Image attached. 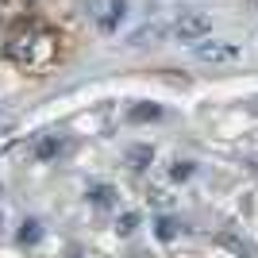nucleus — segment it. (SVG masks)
Wrapping results in <instances>:
<instances>
[{
    "instance_id": "obj_1",
    "label": "nucleus",
    "mask_w": 258,
    "mask_h": 258,
    "mask_svg": "<svg viewBox=\"0 0 258 258\" xmlns=\"http://www.w3.org/2000/svg\"><path fill=\"white\" fill-rule=\"evenodd\" d=\"M4 50H8V58L20 70H46V66L58 58V35L50 31V27H39V23H31V27H23V31H16L4 43Z\"/></svg>"
},
{
    "instance_id": "obj_2",
    "label": "nucleus",
    "mask_w": 258,
    "mask_h": 258,
    "mask_svg": "<svg viewBox=\"0 0 258 258\" xmlns=\"http://www.w3.org/2000/svg\"><path fill=\"white\" fill-rule=\"evenodd\" d=\"M239 43H227V39H201L193 43V58L197 62H208V66H227L239 58Z\"/></svg>"
},
{
    "instance_id": "obj_3",
    "label": "nucleus",
    "mask_w": 258,
    "mask_h": 258,
    "mask_svg": "<svg viewBox=\"0 0 258 258\" xmlns=\"http://www.w3.org/2000/svg\"><path fill=\"white\" fill-rule=\"evenodd\" d=\"M208 31H212V20L208 16H201V12H189V16H177V20L170 23V35L177 39V43H201V39H208Z\"/></svg>"
},
{
    "instance_id": "obj_4",
    "label": "nucleus",
    "mask_w": 258,
    "mask_h": 258,
    "mask_svg": "<svg viewBox=\"0 0 258 258\" xmlns=\"http://www.w3.org/2000/svg\"><path fill=\"white\" fill-rule=\"evenodd\" d=\"M170 31V27H166V23H143V27H135V31L127 35V46H147V43H154V39H158V35H166Z\"/></svg>"
},
{
    "instance_id": "obj_5",
    "label": "nucleus",
    "mask_w": 258,
    "mask_h": 258,
    "mask_svg": "<svg viewBox=\"0 0 258 258\" xmlns=\"http://www.w3.org/2000/svg\"><path fill=\"white\" fill-rule=\"evenodd\" d=\"M220 247L231 250V254H239V258H254V243H250V239H243V235H231V231H224V235H220Z\"/></svg>"
},
{
    "instance_id": "obj_6",
    "label": "nucleus",
    "mask_w": 258,
    "mask_h": 258,
    "mask_svg": "<svg viewBox=\"0 0 258 258\" xmlns=\"http://www.w3.org/2000/svg\"><path fill=\"white\" fill-rule=\"evenodd\" d=\"M66 139H58V135H43V139L35 143V158H54V154H62Z\"/></svg>"
},
{
    "instance_id": "obj_7",
    "label": "nucleus",
    "mask_w": 258,
    "mask_h": 258,
    "mask_svg": "<svg viewBox=\"0 0 258 258\" xmlns=\"http://www.w3.org/2000/svg\"><path fill=\"white\" fill-rule=\"evenodd\" d=\"M116 189H112V185H97V189H93V193H89V201H93V205L97 208H116Z\"/></svg>"
},
{
    "instance_id": "obj_8",
    "label": "nucleus",
    "mask_w": 258,
    "mask_h": 258,
    "mask_svg": "<svg viewBox=\"0 0 258 258\" xmlns=\"http://www.w3.org/2000/svg\"><path fill=\"white\" fill-rule=\"evenodd\" d=\"M43 239V224L39 220H27V224L20 227V243H39Z\"/></svg>"
},
{
    "instance_id": "obj_9",
    "label": "nucleus",
    "mask_w": 258,
    "mask_h": 258,
    "mask_svg": "<svg viewBox=\"0 0 258 258\" xmlns=\"http://www.w3.org/2000/svg\"><path fill=\"white\" fill-rule=\"evenodd\" d=\"M135 227H139V216H135V212H123V216L116 220V231H119V235H131Z\"/></svg>"
},
{
    "instance_id": "obj_10",
    "label": "nucleus",
    "mask_w": 258,
    "mask_h": 258,
    "mask_svg": "<svg viewBox=\"0 0 258 258\" xmlns=\"http://www.w3.org/2000/svg\"><path fill=\"white\" fill-rule=\"evenodd\" d=\"M151 158H154V154H151V147H135V151H131V162H135V166H147Z\"/></svg>"
},
{
    "instance_id": "obj_11",
    "label": "nucleus",
    "mask_w": 258,
    "mask_h": 258,
    "mask_svg": "<svg viewBox=\"0 0 258 258\" xmlns=\"http://www.w3.org/2000/svg\"><path fill=\"white\" fill-rule=\"evenodd\" d=\"M158 116V108L154 104H147V108H135V112H131V119H154Z\"/></svg>"
},
{
    "instance_id": "obj_12",
    "label": "nucleus",
    "mask_w": 258,
    "mask_h": 258,
    "mask_svg": "<svg viewBox=\"0 0 258 258\" xmlns=\"http://www.w3.org/2000/svg\"><path fill=\"white\" fill-rule=\"evenodd\" d=\"M189 173H193V166H189V162H173V177H177V181H181V177H189Z\"/></svg>"
},
{
    "instance_id": "obj_13",
    "label": "nucleus",
    "mask_w": 258,
    "mask_h": 258,
    "mask_svg": "<svg viewBox=\"0 0 258 258\" xmlns=\"http://www.w3.org/2000/svg\"><path fill=\"white\" fill-rule=\"evenodd\" d=\"M158 239H173V224L170 220H158Z\"/></svg>"
}]
</instances>
